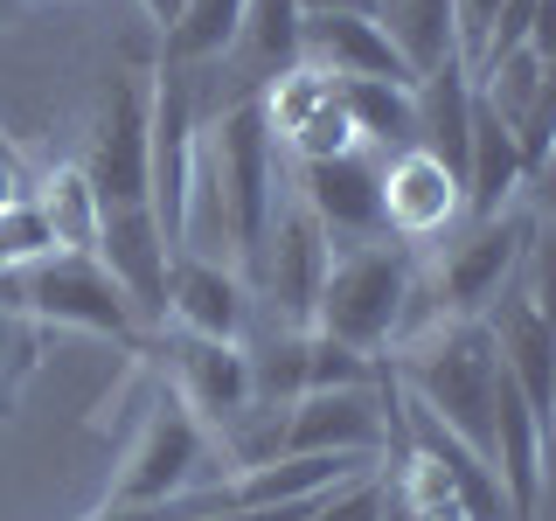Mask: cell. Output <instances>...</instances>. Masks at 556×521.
Returning <instances> with one entry per match:
<instances>
[{"instance_id":"1","label":"cell","mask_w":556,"mask_h":521,"mask_svg":"<svg viewBox=\"0 0 556 521\" xmlns=\"http://www.w3.org/2000/svg\"><path fill=\"white\" fill-rule=\"evenodd\" d=\"M390 382L404 390L439 431H452L473 459L494 466V396H501V355L486 320H431L417 334L396 341V355L382 361Z\"/></svg>"},{"instance_id":"2","label":"cell","mask_w":556,"mask_h":521,"mask_svg":"<svg viewBox=\"0 0 556 521\" xmlns=\"http://www.w3.org/2000/svg\"><path fill=\"white\" fill-rule=\"evenodd\" d=\"M417 292V251H404L396 237H369V243H341L327 257L320 300H313L306 334H327L355 355H382L404 334V313Z\"/></svg>"},{"instance_id":"3","label":"cell","mask_w":556,"mask_h":521,"mask_svg":"<svg viewBox=\"0 0 556 521\" xmlns=\"http://www.w3.org/2000/svg\"><path fill=\"white\" fill-rule=\"evenodd\" d=\"M0 313L8 320H35V327H77V334H98L118 347L147 341L126 292L112 285V271L91 251H42L28 265L0 271Z\"/></svg>"},{"instance_id":"4","label":"cell","mask_w":556,"mask_h":521,"mask_svg":"<svg viewBox=\"0 0 556 521\" xmlns=\"http://www.w3.org/2000/svg\"><path fill=\"white\" fill-rule=\"evenodd\" d=\"M535 237H543V230H535V216L521 202L501 208V216H486V223H466V237L431 265V278H417L410 300H425V306L410 313L404 334H417V327H431V320H480V313L521 278ZM404 334H396V341H404Z\"/></svg>"},{"instance_id":"5","label":"cell","mask_w":556,"mask_h":521,"mask_svg":"<svg viewBox=\"0 0 556 521\" xmlns=\"http://www.w3.org/2000/svg\"><path fill=\"white\" fill-rule=\"evenodd\" d=\"M327 257H334V243H327V230L313 223V208L300 202L292 167H286V181H278V195H271L265 243H257V265H251V278H243L251 300L271 306V327L306 334L313 300H320V278H327Z\"/></svg>"},{"instance_id":"6","label":"cell","mask_w":556,"mask_h":521,"mask_svg":"<svg viewBox=\"0 0 556 521\" xmlns=\"http://www.w3.org/2000/svg\"><path fill=\"white\" fill-rule=\"evenodd\" d=\"M202 445H208V431L174 404L167 390H153L132 445L118 452L112 480H104L98 508H167L174 494H188V486L202 480Z\"/></svg>"},{"instance_id":"7","label":"cell","mask_w":556,"mask_h":521,"mask_svg":"<svg viewBox=\"0 0 556 521\" xmlns=\"http://www.w3.org/2000/svg\"><path fill=\"white\" fill-rule=\"evenodd\" d=\"M139 347L161 355V390L208 439H237V424L251 417V355H243V341H202V334L153 327Z\"/></svg>"},{"instance_id":"8","label":"cell","mask_w":556,"mask_h":521,"mask_svg":"<svg viewBox=\"0 0 556 521\" xmlns=\"http://www.w3.org/2000/svg\"><path fill=\"white\" fill-rule=\"evenodd\" d=\"M390 431H396V382L390 369H376V382L306 390L292 410H278L271 459H306V452H369V459H382Z\"/></svg>"},{"instance_id":"9","label":"cell","mask_w":556,"mask_h":521,"mask_svg":"<svg viewBox=\"0 0 556 521\" xmlns=\"http://www.w3.org/2000/svg\"><path fill=\"white\" fill-rule=\"evenodd\" d=\"M257 112H265V132L278 147L286 167H313V161H341V153H362L355 147V126L341 112V84L320 77V69L292 63L257 91Z\"/></svg>"},{"instance_id":"10","label":"cell","mask_w":556,"mask_h":521,"mask_svg":"<svg viewBox=\"0 0 556 521\" xmlns=\"http://www.w3.org/2000/svg\"><path fill=\"white\" fill-rule=\"evenodd\" d=\"M147 77H112L91 112V139H84V181H91L98 208H139L147 202Z\"/></svg>"},{"instance_id":"11","label":"cell","mask_w":556,"mask_h":521,"mask_svg":"<svg viewBox=\"0 0 556 521\" xmlns=\"http://www.w3.org/2000/svg\"><path fill=\"white\" fill-rule=\"evenodd\" d=\"M376 202H382V237H396L404 251L445 237L452 223H466V195L459 174L445 161H431L425 147H404L376 167Z\"/></svg>"},{"instance_id":"12","label":"cell","mask_w":556,"mask_h":521,"mask_svg":"<svg viewBox=\"0 0 556 521\" xmlns=\"http://www.w3.org/2000/svg\"><path fill=\"white\" fill-rule=\"evenodd\" d=\"M91 257L112 271V285L126 292V306H132V320L153 334V327H161V306H167V265H174V251H167L161 223L147 216V202H139V208H98Z\"/></svg>"},{"instance_id":"13","label":"cell","mask_w":556,"mask_h":521,"mask_svg":"<svg viewBox=\"0 0 556 521\" xmlns=\"http://www.w3.org/2000/svg\"><path fill=\"white\" fill-rule=\"evenodd\" d=\"M480 320H486V334H494L501 376H508V382H515V396L549 424V355H556V341H549L543 285H535V278H529V285H508L494 306L480 313Z\"/></svg>"},{"instance_id":"14","label":"cell","mask_w":556,"mask_h":521,"mask_svg":"<svg viewBox=\"0 0 556 521\" xmlns=\"http://www.w3.org/2000/svg\"><path fill=\"white\" fill-rule=\"evenodd\" d=\"M243 320H251V285H243L230 265L195 257V251H181L167 265L161 327H174V334H202V341H243Z\"/></svg>"},{"instance_id":"15","label":"cell","mask_w":556,"mask_h":521,"mask_svg":"<svg viewBox=\"0 0 556 521\" xmlns=\"http://www.w3.org/2000/svg\"><path fill=\"white\" fill-rule=\"evenodd\" d=\"M376 153H341V161H313L292 167V188L313 208V223L327 230V243H369L382 237V202H376Z\"/></svg>"},{"instance_id":"16","label":"cell","mask_w":556,"mask_h":521,"mask_svg":"<svg viewBox=\"0 0 556 521\" xmlns=\"http://www.w3.org/2000/svg\"><path fill=\"white\" fill-rule=\"evenodd\" d=\"M300 63L334 84H404L410 69L369 14H300Z\"/></svg>"},{"instance_id":"17","label":"cell","mask_w":556,"mask_h":521,"mask_svg":"<svg viewBox=\"0 0 556 521\" xmlns=\"http://www.w3.org/2000/svg\"><path fill=\"white\" fill-rule=\"evenodd\" d=\"M223 63H230L237 84H243L237 98H257L278 69H292L300 63V0H243L237 42H230Z\"/></svg>"},{"instance_id":"18","label":"cell","mask_w":556,"mask_h":521,"mask_svg":"<svg viewBox=\"0 0 556 521\" xmlns=\"http://www.w3.org/2000/svg\"><path fill=\"white\" fill-rule=\"evenodd\" d=\"M410 104H417V147L459 174L466 167V132H473V77H466V63L445 56L439 69H425V77L410 84Z\"/></svg>"},{"instance_id":"19","label":"cell","mask_w":556,"mask_h":521,"mask_svg":"<svg viewBox=\"0 0 556 521\" xmlns=\"http://www.w3.org/2000/svg\"><path fill=\"white\" fill-rule=\"evenodd\" d=\"M237 22H243V0H181L174 22L161 28V63L167 69H202L230 56L237 42Z\"/></svg>"},{"instance_id":"20","label":"cell","mask_w":556,"mask_h":521,"mask_svg":"<svg viewBox=\"0 0 556 521\" xmlns=\"http://www.w3.org/2000/svg\"><path fill=\"white\" fill-rule=\"evenodd\" d=\"M369 22L390 35L410 84L452 56V0H369Z\"/></svg>"},{"instance_id":"21","label":"cell","mask_w":556,"mask_h":521,"mask_svg":"<svg viewBox=\"0 0 556 521\" xmlns=\"http://www.w3.org/2000/svg\"><path fill=\"white\" fill-rule=\"evenodd\" d=\"M341 112L355 126V147L376 153V161L417 147V104L404 84H341Z\"/></svg>"},{"instance_id":"22","label":"cell","mask_w":556,"mask_h":521,"mask_svg":"<svg viewBox=\"0 0 556 521\" xmlns=\"http://www.w3.org/2000/svg\"><path fill=\"white\" fill-rule=\"evenodd\" d=\"M28 202H35V216L49 223V243H56V251H91L98 243V195H91V181H84L77 161H56L42 181H28Z\"/></svg>"},{"instance_id":"23","label":"cell","mask_w":556,"mask_h":521,"mask_svg":"<svg viewBox=\"0 0 556 521\" xmlns=\"http://www.w3.org/2000/svg\"><path fill=\"white\" fill-rule=\"evenodd\" d=\"M382 500H390V494H382V466H376V473H362V480L334 486V494H320L306 521H382Z\"/></svg>"},{"instance_id":"24","label":"cell","mask_w":556,"mask_h":521,"mask_svg":"<svg viewBox=\"0 0 556 521\" xmlns=\"http://www.w3.org/2000/svg\"><path fill=\"white\" fill-rule=\"evenodd\" d=\"M508 8V0H452V56H459L466 69L480 63L486 49V28H494V14Z\"/></svg>"},{"instance_id":"25","label":"cell","mask_w":556,"mask_h":521,"mask_svg":"<svg viewBox=\"0 0 556 521\" xmlns=\"http://www.w3.org/2000/svg\"><path fill=\"white\" fill-rule=\"evenodd\" d=\"M14 202H28V167L0 161V208H14Z\"/></svg>"},{"instance_id":"26","label":"cell","mask_w":556,"mask_h":521,"mask_svg":"<svg viewBox=\"0 0 556 521\" xmlns=\"http://www.w3.org/2000/svg\"><path fill=\"white\" fill-rule=\"evenodd\" d=\"M300 14H369V0H300Z\"/></svg>"},{"instance_id":"27","label":"cell","mask_w":556,"mask_h":521,"mask_svg":"<svg viewBox=\"0 0 556 521\" xmlns=\"http://www.w3.org/2000/svg\"><path fill=\"white\" fill-rule=\"evenodd\" d=\"M8 355H22V341H14V320L0 313V361H8Z\"/></svg>"},{"instance_id":"28","label":"cell","mask_w":556,"mask_h":521,"mask_svg":"<svg viewBox=\"0 0 556 521\" xmlns=\"http://www.w3.org/2000/svg\"><path fill=\"white\" fill-rule=\"evenodd\" d=\"M139 8H147V14H153V22H161V28H167V22H174V8H181V0H139Z\"/></svg>"},{"instance_id":"29","label":"cell","mask_w":556,"mask_h":521,"mask_svg":"<svg viewBox=\"0 0 556 521\" xmlns=\"http://www.w3.org/2000/svg\"><path fill=\"white\" fill-rule=\"evenodd\" d=\"M0 161H22V153H14V147H8V132H0Z\"/></svg>"},{"instance_id":"30","label":"cell","mask_w":556,"mask_h":521,"mask_svg":"<svg viewBox=\"0 0 556 521\" xmlns=\"http://www.w3.org/2000/svg\"><path fill=\"white\" fill-rule=\"evenodd\" d=\"M8 14H14V0H0V22H8Z\"/></svg>"}]
</instances>
